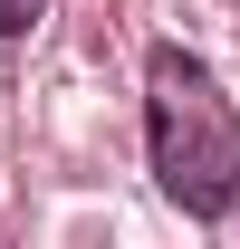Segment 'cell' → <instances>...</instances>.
<instances>
[{
  "label": "cell",
  "instance_id": "2",
  "mask_svg": "<svg viewBox=\"0 0 240 249\" xmlns=\"http://www.w3.org/2000/svg\"><path fill=\"white\" fill-rule=\"evenodd\" d=\"M39 10H48V0H0V38H20V29H39Z\"/></svg>",
  "mask_w": 240,
  "mask_h": 249
},
{
  "label": "cell",
  "instance_id": "1",
  "mask_svg": "<svg viewBox=\"0 0 240 249\" xmlns=\"http://www.w3.org/2000/svg\"><path fill=\"white\" fill-rule=\"evenodd\" d=\"M144 134H154V182L192 220H221L240 201V115L221 77L192 48H154L144 67Z\"/></svg>",
  "mask_w": 240,
  "mask_h": 249
}]
</instances>
